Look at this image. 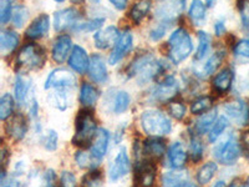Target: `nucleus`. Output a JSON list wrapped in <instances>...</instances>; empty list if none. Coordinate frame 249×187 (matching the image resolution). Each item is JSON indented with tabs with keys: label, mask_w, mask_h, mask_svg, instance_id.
<instances>
[{
	"label": "nucleus",
	"mask_w": 249,
	"mask_h": 187,
	"mask_svg": "<svg viewBox=\"0 0 249 187\" xmlns=\"http://www.w3.org/2000/svg\"><path fill=\"white\" fill-rule=\"evenodd\" d=\"M166 69L163 62L159 61L152 54L140 55L131 62V65L127 69L128 77H139L141 84H146L152 81L157 75L162 74Z\"/></svg>",
	"instance_id": "1"
},
{
	"label": "nucleus",
	"mask_w": 249,
	"mask_h": 187,
	"mask_svg": "<svg viewBox=\"0 0 249 187\" xmlns=\"http://www.w3.org/2000/svg\"><path fill=\"white\" fill-rule=\"evenodd\" d=\"M97 132L96 120L93 117L90 109L85 108L79 111L76 116V125H75V135L72 139V144L80 148H86L92 142L93 137Z\"/></svg>",
	"instance_id": "2"
},
{
	"label": "nucleus",
	"mask_w": 249,
	"mask_h": 187,
	"mask_svg": "<svg viewBox=\"0 0 249 187\" xmlns=\"http://www.w3.org/2000/svg\"><path fill=\"white\" fill-rule=\"evenodd\" d=\"M193 41L188 31L183 28L172 31L168 39V57L173 64H181L192 54Z\"/></svg>",
	"instance_id": "3"
},
{
	"label": "nucleus",
	"mask_w": 249,
	"mask_h": 187,
	"mask_svg": "<svg viewBox=\"0 0 249 187\" xmlns=\"http://www.w3.org/2000/svg\"><path fill=\"white\" fill-rule=\"evenodd\" d=\"M141 128L150 137L166 136L172 131L171 120L160 110H147L141 115Z\"/></svg>",
	"instance_id": "4"
},
{
	"label": "nucleus",
	"mask_w": 249,
	"mask_h": 187,
	"mask_svg": "<svg viewBox=\"0 0 249 187\" xmlns=\"http://www.w3.org/2000/svg\"><path fill=\"white\" fill-rule=\"evenodd\" d=\"M46 55L43 48L36 44H26L20 49L17 56V64L21 70L33 71L39 70L45 64Z\"/></svg>",
	"instance_id": "5"
},
{
	"label": "nucleus",
	"mask_w": 249,
	"mask_h": 187,
	"mask_svg": "<svg viewBox=\"0 0 249 187\" xmlns=\"http://www.w3.org/2000/svg\"><path fill=\"white\" fill-rule=\"evenodd\" d=\"M242 155L241 141L235 137V135H230L226 140L213 149V156L219 164L222 165H234Z\"/></svg>",
	"instance_id": "6"
},
{
	"label": "nucleus",
	"mask_w": 249,
	"mask_h": 187,
	"mask_svg": "<svg viewBox=\"0 0 249 187\" xmlns=\"http://www.w3.org/2000/svg\"><path fill=\"white\" fill-rule=\"evenodd\" d=\"M224 116L230 121L234 122L238 126H247L249 125V105L244 100L235 99L228 101L223 106Z\"/></svg>",
	"instance_id": "7"
},
{
	"label": "nucleus",
	"mask_w": 249,
	"mask_h": 187,
	"mask_svg": "<svg viewBox=\"0 0 249 187\" xmlns=\"http://www.w3.org/2000/svg\"><path fill=\"white\" fill-rule=\"evenodd\" d=\"M76 77L70 70L64 68L55 69L48 75L45 81V89L66 90L76 86Z\"/></svg>",
	"instance_id": "8"
},
{
	"label": "nucleus",
	"mask_w": 249,
	"mask_h": 187,
	"mask_svg": "<svg viewBox=\"0 0 249 187\" xmlns=\"http://www.w3.org/2000/svg\"><path fill=\"white\" fill-rule=\"evenodd\" d=\"M179 91V82L173 75L166 76L152 89V97L159 102H170Z\"/></svg>",
	"instance_id": "9"
},
{
	"label": "nucleus",
	"mask_w": 249,
	"mask_h": 187,
	"mask_svg": "<svg viewBox=\"0 0 249 187\" xmlns=\"http://www.w3.org/2000/svg\"><path fill=\"white\" fill-rule=\"evenodd\" d=\"M156 179V166L152 160H140L136 164L135 184L136 187H152Z\"/></svg>",
	"instance_id": "10"
},
{
	"label": "nucleus",
	"mask_w": 249,
	"mask_h": 187,
	"mask_svg": "<svg viewBox=\"0 0 249 187\" xmlns=\"http://www.w3.org/2000/svg\"><path fill=\"white\" fill-rule=\"evenodd\" d=\"M81 15L74 8H66L59 10L54 15V28L57 33L65 31L68 29L74 30L75 26L80 23Z\"/></svg>",
	"instance_id": "11"
},
{
	"label": "nucleus",
	"mask_w": 249,
	"mask_h": 187,
	"mask_svg": "<svg viewBox=\"0 0 249 187\" xmlns=\"http://www.w3.org/2000/svg\"><path fill=\"white\" fill-rule=\"evenodd\" d=\"M132 33H131L130 30L122 31L121 34H120L119 40H117V43L113 46V50L110 54V57H108L110 65H116L117 62L121 61V60L130 53L131 49H132Z\"/></svg>",
	"instance_id": "12"
},
{
	"label": "nucleus",
	"mask_w": 249,
	"mask_h": 187,
	"mask_svg": "<svg viewBox=\"0 0 249 187\" xmlns=\"http://www.w3.org/2000/svg\"><path fill=\"white\" fill-rule=\"evenodd\" d=\"M131 170V162L128 159L126 149H121L117 152L116 157L113 160L111 168H108V177L111 181H119L120 179L124 177Z\"/></svg>",
	"instance_id": "13"
},
{
	"label": "nucleus",
	"mask_w": 249,
	"mask_h": 187,
	"mask_svg": "<svg viewBox=\"0 0 249 187\" xmlns=\"http://www.w3.org/2000/svg\"><path fill=\"white\" fill-rule=\"evenodd\" d=\"M89 76L96 84H104L107 81L108 79V73H107V66L104 60V57L100 54H93L90 57V64H89L88 69Z\"/></svg>",
	"instance_id": "14"
},
{
	"label": "nucleus",
	"mask_w": 249,
	"mask_h": 187,
	"mask_svg": "<svg viewBox=\"0 0 249 187\" xmlns=\"http://www.w3.org/2000/svg\"><path fill=\"white\" fill-rule=\"evenodd\" d=\"M110 144V133L106 129H97V132L91 142L90 153L97 162L101 161L107 152Z\"/></svg>",
	"instance_id": "15"
},
{
	"label": "nucleus",
	"mask_w": 249,
	"mask_h": 187,
	"mask_svg": "<svg viewBox=\"0 0 249 187\" xmlns=\"http://www.w3.org/2000/svg\"><path fill=\"white\" fill-rule=\"evenodd\" d=\"M119 37V29L115 25H110L107 28L102 29V30L96 31V34L93 35V41H95V46L97 49L105 50V49H108L110 46H115Z\"/></svg>",
	"instance_id": "16"
},
{
	"label": "nucleus",
	"mask_w": 249,
	"mask_h": 187,
	"mask_svg": "<svg viewBox=\"0 0 249 187\" xmlns=\"http://www.w3.org/2000/svg\"><path fill=\"white\" fill-rule=\"evenodd\" d=\"M5 131L9 137H12L15 141H20L25 137L28 132V124H26L25 117L21 113L13 115L8 120V124L5 125Z\"/></svg>",
	"instance_id": "17"
},
{
	"label": "nucleus",
	"mask_w": 249,
	"mask_h": 187,
	"mask_svg": "<svg viewBox=\"0 0 249 187\" xmlns=\"http://www.w3.org/2000/svg\"><path fill=\"white\" fill-rule=\"evenodd\" d=\"M72 40L69 35H60L57 39L55 40L54 45H53V50H51V56L53 60L57 64H62L68 59L69 55L72 51Z\"/></svg>",
	"instance_id": "18"
},
{
	"label": "nucleus",
	"mask_w": 249,
	"mask_h": 187,
	"mask_svg": "<svg viewBox=\"0 0 249 187\" xmlns=\"http://www.w3.org/2000/svg\"><path fill=\"white\" fill-rule=\"evenodd\" d=\"M50 29V17L48 14H41L33 20L25 31V37L31 40H37L45 37Z\"/></svg>",
	"instance_id": "19"
},
{
	"label": "nucleus",
	"mask_w": 249,
	"mask_h": 187,
	"mask_svg": "<svg viewBox=\"0 0 249 187\" xmlns=\"http://www.w3.org/2000/svg\"><path fill=\"white\" fill-rule=\"evenodd\" d=\"M90 59L88 56V53L82 46L75 45L72 51H71L70 56H69V65L77 74L82 75L85 74L89 69Z\"/></svg>",
	"instance_id": "20"
},
{
	"label": "nucleus",
	"mask_w": 249,
	"mask_h": 187,
	"mask_svg": "<svg viewBox=\"0 0 249 187\" xmlns=\"http://www.w3.org/2000/svg\"><path fill=\"white\" fill-rule=\"evenodd\" d=\"M167 159L171 168L179 170L188 161V153H187L186 149L181 142H173L168 149Z\"/></svg>",
	"instance_id": "21"
},
{
	"label": "nucleus",
	"mask_w": 249,
	"mask_h": 187,
	"mask_svg": "<svg viewBox=\"0 0 249 187\" xmlns=\"http://www.w3.org/2000/svg\"><path fill=\"white\" fill-rule=\"evenodd\" d=\"M31 86H33V84H31L30 77L26 76L23 73H20V74L17 75L14 85V96L19 105L24 106L26 104V100L29 97Z\"/></svg>",
	"instance_id": "22"
},
{
	"label": "nucleus",
	"mask_w": 249,
	"mask_h": 187,
	"mask_svg": "<svg viewBox=\"0 0 249 187\" xmlns=\"http://www.w3.org/2000/svg\"><path fill=\"white\" fill-rule=\"evenodd\" d=\"M233 80H234V71H233V69H223L213 79V89H214L215 93L221 94V95L227 94L232 88Z\"/></svg>",
	"instance_id": "23"
},
{
	"label": "nucleus",
	"mask_w": 249,
	"mask_h": 187,
	"mask_svg": "<svg viewBox=\"0 0 249 187\" xmlns=\"http://www.w3.org/2000/svg\"><path fill=\"white\" fill-rule=\"evenodd\" d=\"M143 153L150 160H160L166 152V142L161 137H150L143 144Z\"/></svg>",
	"instance_id": "24"
},
{
	"label": "nucleus",
	"mask_w": 249,
	"mask_h": 187,
	"mask_svg": "<svg viewBox=\"0 0 249 187\" xmlns=\"http://www.w3.org/2000/svg\"><path fill=\"white\" fill-rule=\"evenodd\" d=\"M217 109H211L210 111L199 115V117L193 124V131L196 135H204L213 128L214 122L217 121Z\"/></svg>",
	"instance_id": "25"
},
{
	"label": "nucleus",
	"mask_w": 249,
	"mask_h": 187,
	"mask_svg": "<svg viewBox=\"0 0 249 187\" xmlns=\"http://www.w3.org/2000/svg\"><path fill=\"white\" fill-rule=\"evenodd\" d=\"M100 97V93L96 88L88 82H84L81 85L79 94V100L80 104H81L84 108H92V106L96 105L97 100Z\"/></svg>",
	"instance_id": "26"
},
{
	"label": "nucleus",
	"mask_w": 249,
	"mask_h": 187,
	"mask_svg": "<svg viewBox=\"0 0 249 187\" xmlns=\"http://www.w3.org/2000/svg\"><path fill=\"white\" fill-rule=\"evenodd\" d=\"M162 182H163V187H198L188 180L184 172L164 173Z\"/></svg>",
	"instance_id": "27"
},
{
	"label": "nucleus",
	"mask_w": 249,
	"mask_h": 187,
	"mask_svg": "<svg viewBox=\"0 0 249 187\" xmlns=\"http://www.w3.org/2000/svg\"><path fill=\"white\" fill-rule=\"evenodd\" d=\"M188 18L193 25H203L207 18V6L202 0H192L188 9Z\"/></svg>",
	"instance_id": "28"
},
{
	"label": "nucleus",
	"mask_w": 249,
	"mask_h": 187,
	"mask_svg": "<svg viewBox=\"0 0 249 187\" xmlns=\"http://www.w3.org/2000/svg\"><path fill=\"white\" fill-rule=\"evenodd\" d=\"M19 45V35L13 30H3L0 33V50L3 54H10Z\"/></svg>",
	"instance_id": "29"
},
{
	"label": "nucleus",
	"mask_w": 249,
	"mask_h": 187,
	"mask_svg": "<svg viewBox=\"0 0 249 187\" xmlns=\"http://www.w3.org/2000/svg\"><path fill=\"white\" fill-rule=\"evenodd\" d=\"M151 9H152V1L151 0H139V1H136L133 4L130 12V17L133 23H141L142 20L150 14Z\"/></svg>",
	"instance_id": "30"
},
{
	"label": "nucleus",
	"mask_w": 249,
	"mask_h": 187,
	"mask_svg": "<svg viewBox=\"0 0 249 187\" xmlns=\"http://www.w3.org/2000/svg\"><path fill=\"white\" fill-rule=\"evenodd\" d=\"M224 56H226V51H217V53H214L210 59L207 60L206 64L202 66L201 74H199L198 76L208 77L212 74H214L215 71H217V69L221 66Z\"/></svg>",
	"instance_id": "31"
},
{
	"label": "nucleus",
	"mask_w": 249,
	"mask_h": 187,
	"mask_svg": "<svg viewBox=\"0 0 249 187\" xmlns=\"http://www.w3.org/2000/svg\"><path fill=\"white\" fill-rule=\"evenodd\" d=\"M197 37H198V48H197V53H196V60L201 61L211 51V48H212V37H211L210 34H207L206 31L203 30L197 33Z\"/></svg>",
	"instance_id": "32"
},
{
	"label": "nucleus",
	"mask_w": 249,
	"mask_h": 187,
	"mask_svg": "<svg viewBox=\"0 0 249 187\" xmlns=\"http://www.w3.org/2000/svg\"><path fill=\"white\" fill-rule=\"evenodd\" d=\"M218 170V166L215 162L211 161L207 162L197 171V181L199 185H207L212 181V179L214 177L215 172Z\"/></svg>",
	"instance_id": "33"
},
{
	"label": "nucleus",
	"mask_w": 249,
	"mask_h": 187,
	"mask_svg": "<svg viewBox=\"0 0 249 187\" xmlns=\"http://www.w3.org/2000/svg\"><path fill=\"white\" fill-rule=\"evenodd\" d=\"M235 61L239 64H249V37L237 41L233 48Z\"/></svg>",
	"instance_id": "34"
},
{
	"label": "nucleus",
	"mask_w": 249,
	"mask_h": 187,
	"mask_svg": "<svg viewBox=\"0 0 249 187\" xmlns=\"http://www.w3.org/2000/svg\"><path fill=\"white\" fill-rule=\"evenodd\" d=\"M15 101L10 94H4L0 99V120L6 121L14 115Z\"/></svg>",
	"instance_id": "35"
},
{
	"label": "nucleus",
	"mask_w": 249,
	"mask_h": 187,
	"mask_svg": "<svg viewBox=\"0 0 249 187\" xmlns=\"http://www.w3.org/2000/svg\"><path fill=\"white\" fill-rule=\"evenodd\" d=\"M131 104V96L130 94L126 91H119L116 94V96L113 99V106L112 110L115 113H122L127 110L128 106Z\"/></svg>",
	"instance_id": "36"
},
{
	"label": "nucleus",
	"mask_w": 249,
	"mask_h": 187,
	"mask_svg": "<svg viewBox=\"0 0 249 187\" xmlns=\"http://www.w3.org/2000/svg\"><path fill=\"white\" fill-rule=\"evenodd\" d=\"M204 152V146L203 142L199 140L198 135H192L190 140V156L192 161L198 162L202 160Z\"/></svg>",
	"instance_id": "37"
},
{
	"label": "nucleus",
	"mask_w": 249,
	"mask_h": 187,
	"mask_svg": "<svg viewBox=\"0 0 249 187\" xmlns=\"http://www.w3.org/2000/svg\"><path fill=\"white\" fill-rule=\"evenodd\" d=\"M230 125V120L227 119V116H219V119H217V121L214 122L213 128L211 129L210 135H208V140L210 142H215L222 133L224 132L227 128Z\"/></svg>",
	"instance_id": "38"
},
{
	"label": "nucleus",
	"mask_w": 249,
	"mask_h": 187,
	"mask_svg": "<svg viewBox=\"0 0 249 187\" xmlns=\"http://www.w3.org/2000/svg\"><path fill=\"white\" fill-rule=\"evenodd\" d=\"M213 105V99L211 96H201L195 100L191 106V112L195 115H202V113L210 111Z\"/></svg>",
	"instance_id": "39"
},
{
	"label": "nucleus",
	"mask_w": 249,
	"mask_h": 187,
	"mask_svg": "<svg viewBox=\"0 0 249 187\" xmlns=\"http://www.w3.org/2000/svg\"><path fill=\"white\" fill-rule=\"evenodd\" d=\"M49 101L54 108L59 109V110L64 111L68 109L69 106V99L68 94L65 90H56L49 96Z\"/></svg>",
	"instance_id": "40"
},
{
	"label": "nucleus",
	"mask_w": 249,
	"mask_h": 187,
	"mask_svg": "<svg viewBox=\"0 0 249 187\" xmlns=\"http://www.w3.org/2000/svg\"><path fill=\"white\" fill-rule=\"evenodd\" d=\"M29 19V9L25 5H17L13 9V24L15 28H23Z\"/></svg>",
	"instance_id": "41"
},
{
	"label": "nucleus",
	"mask_w": 249,
	"mask_h": 187,
	"mask_svg": "<svg viewBox=\"0 0 249 187\" xmlns=\"http://www.w3.org/2000/svg\"><path fill=\"white\" fill-rule=\"evenodd\" d=\"M237 8L241 17L242 29L247 35H249V0H238Z\"/></svg>",
	"instance_id": "42"
},
{
	"label": "nucleus",
	"mask_w": 249,
	"mask_h": 187,
	"mask_svg": "<svg viewBox=\"0 0 249 187\" xmlns=\"http://www.w3.org/2000/svg\"><path fill=\"white\" fill-rule=\"evenodd\" d=\"M75 161H76L77 166L81 168H91L92 170L97 165V161L92 157L90 152H85V151H79L75 155Z\"/></svg>",
	"instance_id": "43"
},
{
	"label": "nucleus",
	"mask_w": 249,
	"mask_h": 187,
	"mask_svg": "<svg viewBox=\"0 0 249 187\" xmlns=\"http://www.w3.org/2000/svg\"><path fill=\"white\" fill-rule=\"evenodd\" d=\"M105 19L104 18H96V19H92L90 21H80L76 26H75V31H85V33H89V31H99L100 28L102 26Z\"/></svg>",
	"instance_id": "44"
},
{
	"label": "nucleus",
	"mask_w": 249,
	"mask_h": 187,
	"mask_svg": "<svg viewBox=\"0 0 249 187\" xmlns=\"http://www.w3.org/2000/svg\"><path fill=\"white\" fill-rule=\"evenodd\" d=\"M41 144L48 151L56 150L57 144H59V135H57L56 131L49 130L41 139Z\"/></svg>",
	"instance_id": "45"
},
{
	"label": "nucleus",
	"mask_w": 249,
	"mask_h": 187,
	"mask_svg": "<svg viewBox=\"0 0 249 187\" xmlns=\"http://www.w3.org/2000/svg\"><path fill=\"white\" fill-rule=\"evenodd\" d=\"M168 112L176 120H182L186 116V105L181 101H170L168 104Z\"/></svg>",
	"instance_id": "46"
},
{
	"label": "nucleus",
	"mask_w": 249,
	"mask_h": 187,
	"mask_svg": "<svg viewBox=\"0 0 249 187\" xmlns=\"http://www.w3.org/2000/svg\"><path fill=\"white\" fill-rule=\"evenodd\" d=\"M84 187H101L102 177L101 172L97 170H91L88 175L84 177Z\"/></svg>",
	"instance_id": "47"
},
{
	"label": "nucleus",
	"mask_w": 249,
	"mask_h": 187,
	"mask_svg": "<svg viewBox=\"0 0 249 187\" xmlns=\"http://www.w3.org/2000/svg\"><path fill=\"white\" fill-rule=\"evenodd\" d=\"M168 25H171V24L163 23V21H161V24H157L155 28L151 29L150 39L152 41H159V40H161L164 37V34H166V31H167Z\"/></svg>",
	"instance_id": "48"
},
{
	"label": "nucleus",
	"mask_w": 249,
	"mask_h": 187,
	"mask_svg": "<svg viewBox=\"0 0 249 187\" xmlns=\"http://www.w3.org/2000/svg\"><path fill=\"white\" fill-rule=\"evenodd\" d=\"M60 187H79L74 173L70 171H64L60 176Z\"/></svg>",
	"instance_id": "49"
},
{
	"label": "nucleus",
	"mask_w": 249,
	"mask_h": 187,
	"mask_svg": "<svg viewBox=\"0 0 249 187\" xmlns=\"http://www.w3.org/2000/svg\"><path fill=\"white\" fill-rule=\"evenodd\" d=\"M13 17V9L8 0H1L0 4V21L1 24H6Z\"/></svg>",
	"instance_id": "50"
},
{
	"label": "nucleus",
	"mask_w": 249,
	"mask_h": 187,
	"mask_svg": "<svg viewBox=\"0 0 249 187\" xmlns=\"http://www.w3.org/2000/svg\"><path fill=\"white\" fill-rule=\"evenodd\" d=\"M45 186L44 187H57L56 186V175H55L54 170H48L45 172Z\"/></svg>",
	"instance_id": "51"
},
{
	"label": "nucleus",
	"mask_w": 249,
	"mask_h": 187,
	"mask_svg": "<svg viewBox=\"0 0 249 187\" xmlns=\"http://www.w3.org/2000/svg\"><path fill=\"white\" fill-rule=\"evenodd\" d=\"M241 145L242 153L246 156V159L249 161V132L243 133V136L241 137Z\"/></svg>",
	"instance_id": "52"
},
{
	"label": "nucleus",
	"mask_w": 249,
	"mask_h": 187,
	"mask_svg": "<svg viewBox=\"0 0 249 187\" xmlns=\"http://www.w3.org/2000/svg\"><path fill=\"white\" fill-rule=\"evenodd\" d=\"M227 31V28H226V24H224L223 20H217L214 24V33L215 35H218V37H221V35L226 34Z\"/></svg>",
	"instance_id": "53"
},
{
	"label": "nucleus",
	"mask_w": 249,
	"mask_h": 187,
	"mask_svg": "<svg viewBox=\"0 0 249 187\" xmlns=\"http://www.w3.org/2000/svg\"><path fill=\"white\" fill-rule=\"evenodd\" d=\"M29 113H30L31 117H36L37 113H39V105H37L36 100L33 99L31 100V104L30 106H29Z\"/></svg>",
	"instance_id": "54"
},
{
	"label": "nucleus",
	"mask_w": 249,
	"mask_h": 187,
	"mask_svg": "<svg viewBox=\"0 0 249 187\" xmlns=\"http://www.w3.org/2000/svg\"><path fill=\"white\" fill-rule=\"evenodd\" d=\"M108 1H110L117 10H124V9H126V6H127L130 0H108Z\"/></svg>",
	"instance_id": "55"
},
{
	"label": "nucleus",
	"mask_w": 249,
	"mask_h": 187,
	"mask_svg": "<svg viewBox=\"0 0 249 187\" xmlns=\"http://www.w3.org/2000/svg\"><path fill=\"white\" fill-rule=\"evenodd\" d=\"M230 187H244V184L241 180H234V181L230 185Z\"/></svg>",
	"instance_id": "56"
},
{
	"label": "nucleus",
	"mask_w": 249,
	"mask_h": 187,
	"mask_svg": "<svg viewBox=\"0 0 249 187\" xmlns=\"http://www.w3.org/2000/svg\"><path fill=\"white\" fill-rule=\"evenodd\" d=\"M213 187H226V184H224V181H218Z\"/></svg>",
	"instance_id": "57"
},
{
	"label": "nucleus",
	"mask_w": 249,
	"mask_h": 187,
	"mask_svg": "<svg viewBox=\"0 0 249 187\" xmlns=\"http://www.w3.org/2000/svg\"><path fill=\"white\" fill-rule=\"evenodd\" d=\"M204 1H206V3L208 4V5H213V4H214L215 1H217V0H204Z\"/></svg>",
	"instance_id": "58"
},
{
	"label": "nucleus",
	"mask_w": 249,
	"mask_h": 187,
	"mask_svg": "<svg viewBox=\"0 0 249 187\" xmlns=\"http://www.w3.org/2000/svg\"><path fill=\"white\" fill-rule=\"evenodd\" d=\"M54 1H56V3H64L65 0H54Z\"/></svg>",
	"instance_id": "59"
},
{
	"label": "nucleus",
	"mask_w": 249,
	"mask_h": 187,
	"mask_svg": "<svg viewBox=\"0 0 249 187\" xmlns=\"http://www.w3.org/2000/svg\"><path fill=\"white\" fill-rule=\"evenodd\" d=\"M93 3H100V1H101V0H92Z\"/></svg>",
	"instance_id": "60"
},
{
	"label": "nucleus",
	"mask_w": 249,
	"mask_h": 187,
	"mask_svg": "<svg viewBox=\"0 0 249 187\" xmlns=\"http://www.w3.org/2000/svg\"><path fill=\"white\" fill-rule=\"evenodd\" d=\"M244 187H249V181L247 184H244Z\"/></svg>",
	"instance_id": "61"
}]
</instances>
